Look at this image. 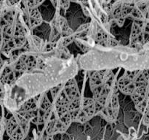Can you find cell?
Returning a JSON list of instances; mask_svg holds the SVG:
<instances>
[{"label": "cell", "instance_id": "cell-1", "mask_svg": "<svg viewBox=\"0 0 149 140\" xmlns=\"http://www.w3.org/2000/svg\"><path fill=\"white\" fill-rule=\"evenodd\" d=\"M5 128L7 135L12 139L22 140L29 133V121L19 113L8 120Z\"/></svg>", "mask_w": 149, "mask_h": 140}, {"label": "cell", "instance_id": "cell-2", "mask_svg": "<svg viewBox=\"0 0 149 140\" xmlns=\"http://www.w3.org/2000/svg\"><path fill=\"white\" fill-rule=\"evenodd\" d=\"M143 122L146 125H148L149 124V109H146L144 112V120Z\"/></svg>", "mask_w": 149, "mask_h": 140}, {"label": "cell", "instance_id": "cell-3", "mask_svg": "<svg viewBox=\"0 0 149 140\" xmlns=\"http://www.w3.org/2000/svg\"><path fill=\"white\" fill-rule=\"evenodd\" d=\"M117 140H123V139H122V137H119V139H118Z\"/></svg>", "mask_w": 149, "mask_h": 140}, {"label": "cell", "instance_id": "cell-4", "mask_svg": "<svg viewBox=\"0 0 149 140\" xmlns=\"http://www.w3.org/2000/svg\"><path fill=\"white\" fill-rule=\"evenodd\" d=\"M148 127H149V124H148Z\"/></svg>", "mask_w": 149, "mask_h": 140}]
</instances>
